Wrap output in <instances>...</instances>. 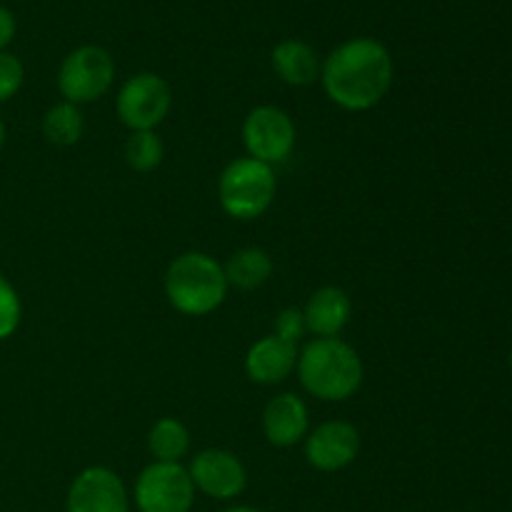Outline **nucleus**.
<instances>
[{
	"label": "nucleus",
	"mask_w": 512,
	"mask_h": 512,
	"mask_svg": "<svg viewBox=\"0 0 512 512\" xmlns=\"http://www.w3.org/2000/svg\"><path fill=\"white\" fill-rule=\"evenodd\" d=\"M323 88L345 110H370L393 85V58L373 38H355L335 48L320 68Z\"/></svg>",
	"instance_id": "nucleus-1"
},
{
	"label": "nucleus",
	"mask_w": 512,
	"mask_h": 512,
	"mask_svg": "<svg viewBox=\"0 0 512 512\" xmlns=\"http://www.w3.org/2000/svg\"><path fill=\"white\" fill-rule=\"evenodd\" d=\"M300 383L320 400H348L363 383V363L348 343L315 338L298 355Z\"/></svg>",
	"instance_id": "nucleus-2"
},
{
	"label": "nucleus",
	"mask_w": 512,
	"mask_h": 512,
	"mask_svg": "<svg viewBox=\"0 0 512 512\" xmlns=\"http://www.w3.org/2000/svg\"><path fill=\"white\" fill-rule=\"evenodd\" d=\"M165 293L170 305L183 315H208L228 293L225 270L205 253H185L170 263L165 273Z\"/></svg>",
	"instance_id": "nucleus-3"
},
{
	"label": "nucleus",
	"mask_w": 512,
	"mask_h": 512,
	"mask_svg": "<svg viewBox=\"0 0 512 512\" xmlns=\"http://www.w3.org/2000/svg\"><path fill=\"white\" fill-rule=\"evenodd\" d=\"M220 205L238 220H253L270 208L275 198V173L255 158L233 160L218 183Z\"/></svg>",
	"instance_id": "nucleus-4"
},
{
	"label": "nucleus",
	"mask_w": 512,
	"mask_h": 512,
	"mask_svg": "<svg viewBox=\"0 0 512 512\" xmlns=\"http://www.w3.org/2000/svg\"><path fill=\"white\" fill-rule=\"evenodd\" d=\"M113 78L115 63L108 50L98 45H83L60 65L58 88L68 103H93L108 93Z\"/></svg>",
	"instance_id": "nucleus-5"
},
{
	"label": "nucleus",
	"mask_w": 512,
	"mask_h": 512,
	"mask_svg": "<svg viewBox=\"0 0 512 512\" xmlns=\"http://www.w3.org/2000/svg\"><path fill=\"white\" fill-rule=\"evenodd\" d=\"M195 485L180 463H153L135 483V505L140 512H190Z\"/></svg>",
	"instance_id": "nucleus-6"
},
{
	"label": "nucleus",
	"mask_w": 512,
	"mask_h": 512,
	"mask_svg": "<svg viewBox=\"0 0 512 512\" xmlns=\"http://www.w3.org/2000/svg\"><path fill=\"white\" fill-rule=\"evenodd\" d=\"M170 103H173L170 85L155 73H140L120 88L115 110L123 125L138 133V130H153L155 125L163 123Z\"/></svg>",
	"instance_id": "nucleus-7"
},
{
	"label": "nucleus",
	"mask_w": 512,
	"mask_h": 512,
	"mask_svg": "<svg viewBox=\"0 0 512 512\" xmlns=\"http://www.w3.org/2000/svg\"><path fill=\"white\" fill-rule=\"evenodd\" d=\"M243 140L250 158L260 163H283L295 145V125L280 108L260 105L250 110L243 125Z\"/></svg>",
	"instance_id": "nucleus-8"
},
{
	"label": "nucleus",
	"mask_w": 512,
	"mask_h": 512,
	"mask_svg": "<svg viewBox=\"0 0 512 512\" xmlns=\"http://www.w3.org/2000/svg\"><path fill=\"white\" fill-rule=\"evenodd\" d=\"M188 473L195 490L215 500L238 498L245 490V483H248V473H245L243 463L230 450H203L193 458Z\"/></svg>",
	"instance_id": "nucleus-9"
},
{
	"label": "nucleus",
	"mask_w": 512,
	"mask_h": 512,
	"mask_svg": "<svg viewBox=\"0 0 512 512\" xmlns=\"http://www.w3.org/2000/svg\"><path fill=\"white\" fill-rule=\"evenodd\" d=\"M68 512H130L123 480L108 468H88L73 480L65 500Z\"/></svg>",
	"instance_id": "nucleus-10"
},
{
	"label": "nucleus",
	"mask_w": 512,
	"mask_h": 512,
	"mask_svg": "<svg viewBox=\"0 0 512 512\" xmlns=\"http://www.w3.org/2000/svg\"><path fill=\"white\" fill-rule=\"evenodd\" d=\"M358 450L360 435L355 425L345 420H328L310 433L305 443V458L315 470L335 473V470L348 468L358 458Z\"/></svg>",
	"instance_id": "nucleus-11"
},
{
	"label": "nucleus",
	"mask_w": 512,
	"mask_h": 512,
	"mask_svg": "<svg viewBox=\"0 0 512 512\" xmlns=\"http://www.w3.org/2000/svg\"><path fill=\"white\" fill-rule=\"evenodd\" d=\"M295 363H298L295 343H288V340L278 338V335H268V338L258 340L248 350V355H245V373L255 383L273 385L288 378L293 373Z\"/></svg>",
	"instance_id": "nucleus-12"
},
{
	"label": "nucleus",
	"mask_w": 512,
	"mask_h": 512,
	"mask_svg": "<svg viewBox=\"0 0 512 512\" xmlns=\"http://www.w3.org/2000/svg\"><path fill=\"white\" fill-rule=\"evenodd\" d=\"M265 438L275 448H290L300 443L308 433V408L303 400L293 393H283L268 403L263 413Z\"/></svg>",
	"instance_id": "nucleus-13"
},
{
	"label": "nucleus",
	"mask_w": 512,
	"mask_h": 512,
	"mask_svg": "<svg viewBox=\"0 0 512 512\" xmlns=\"http://www.w3.org/2000/svg\"><path fill=\"white\" fill-rule=\"evenodd\" d=\"M350 313H353V303H350L348 293L328 285V288L315 290L313 298L305 305V328L318 338H335L348 325Z\"/></svg>",
	"instance_id": "nucleus-14"
},
{
	"label": "nucleus",
	"mask_w": 512,
	"mask_h": 512,
	"mask_svg": "<svg viewBox=\"0 0 512 512\" xmlns=\"http://www.w3.org/2000/svg\"><path fill=\"white\" fill-rule=\"evenodd\" d=\"M273 68L280 75V80L288 85H310L320 75V60L313 45L305 40L290 38L275 45L273 50Z\"/></svg>",
	"instance_id": "nucleus-15"
},
{
	"label": "nucleus",
	"mask_w": 512,
	"mask_h": 512,
	"mask_svg": "<svg viewBox=\"0 0 512 512\" xmlns=\"http://www.w3.org/2000/svg\"><path fill=\"white\" fill-rule=\"evenodd\" d=\"M225 280L240 290H255L273 275V260L260 248H243L225 265Z\"/></svg>",
	"instance_id": "nucleus-16"
},
{
	"label": "nucleus",
	"mask_w": 512,
	"mask_h": 512,
	"mask_svg": "<svg viewBox=\"0 0 512 512\" xmlns=\"http://www.w3.org/2000/svg\"><path fill=\"white\" fill-rule=\"evenodd\" d=\"M148 448L155 455V463H178L190 448L188 428L175 418L158 420L148 435Z\"/></svg>",
	"instance_id": "nucleus-17"
},
{
	"label": "nucleus",
	"mask_w": 512,
	"mask_h": 512,
	"mask_svg": "<svg viewBox=\"0 0 512 512\" xmlns=\"http://www.w3.org/2000/svg\"><path fill=\"white\" fill-rule=\"evenodd\" d=\"M43 133L53 145H75L83 135V115L73 103L55 105L45 113Z\"/></svg>",
	"instance_id": "nucleus-18"
},
{
	"label": "nucleus",
	"mask_w": 512,
	"mask_h": 512,
	"mask_svg": "<svg viewBox=\"0 0 512 512\" xmlns=\"http://www.w3.org/2000/svg\"><path fill=\"white\" fill-rule=\"evenodd\" d=\"M125 160L138 173H150L163 160V143L153 130H138L125 143Z\"/></svg>",
	"instance_id": "nucleus-19"
},
{
	"label": "nucleus",
	"mask_w": 512,
	"mask_h": 512,
	"mask_svg": "<svg viewBox=\"0 0 512 512\" xmlns=\"http://www.w3.org/2000/svg\"><path fill=\"white\" fill-rule=\"evenodd\" d=\"M20 323V300L13 285L0 275V340L10 338Z\"/></svg>",
	"instance_id": "nucleus-20"
},
{
	"label": "nucleus",
	"mask_w": 512,
	"mask_h": 512,
	"mask_svg": "<svg viewBox=\"0 0 512 512\" xmlns=\"http://www.w3.org/2000/svg\"><path fill=\"white\" fill-rule=\"evenodd\" d=\"M23 63L15 55L0 53V103L13 98L23 85Z\"/></svg>",
	"instance_id": "nucleus-21"
},
{
	"label": "nucleus",
	"mask_w": 512,
	"mask_h": 512,
	"mask_svg": "<svg viewBox=\"0 0 512 512\" xmlns=\"http://www.w3.org/2000/svg\"><path fill=\"white\" fill-rule=\"evenodd\" d=\"M305 330L308 328H305L303 310H298V308L283 310V313L278 315V320H275V335L283 340H288V343H298V340L303 338Z\"/></svg>",
	"instance_id": "nucleus-22"
},
{
	"label": "nucleus",
	"mask_w": 512,
	"mask_h": 512,
	"mask_svg": "<svg viewBox=\"0 0 512 512\" xmlns=\"http://www.w3.org/2000/svg\"><path fill=\"white\" fill-rule=\"evenodd\" d=\"M13 35H15V18H13V13H10L8 8H3V5H0V53H3L5 45H8L10 40H13Z\"/></svg>",
	"instance_id": "nucleus-23"
},
{
	"label": "nucleus",
	"mask_w": 512,
	"mask_h": 512,
	"mask_svg": "<svg viewBox=\"0 0 512 512\" xmlns=\"http://www.w3.org/2000/svg\"><path fill=\"white\" fill-rule=\"evenodd\" d=\"M223 512H260V510L250 508V505H235V508H228V510H223Z\"/></svg>",
	"instance_id": "nucleus-24"
},
{
	"label": "nucleus",
	"mask_w": 512,
	"mask_h": 512,
	"mask_svg": "<svg viewBox=\"0 0 512 512\" xmlns=\"http://www.w3.org/2000/svg\"><path fill=\"white\" fill-rule=\"evenodd\" d=\"M3 143H5V128H3V120H0V150H3Z\"/></svg>",
	"instance_id": "nucleus-25"
},
{
	"label": "nucleus",
	"mask_w": 512,
	"mask_h": 512,
	"mask_svg": "<svg viewBox=\"0 0 512 512\" xmlns=\"http://www.w3.org/2000/svg\"><path fill=\"white\" fill-rule=\"evenodd\" d=\"M510 368H512V350H510Z\"/></svg>",
	"instance_id": "nucleus-26"
}]
</instances>
